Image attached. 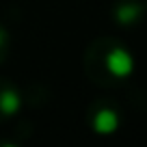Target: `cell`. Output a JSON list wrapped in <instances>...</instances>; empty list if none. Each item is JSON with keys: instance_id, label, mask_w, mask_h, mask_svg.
<instances>
[{"instance_id": "cell-1", "label": "cell", "mask_w": 147, "mask_h": 147, "mask_svg": "<svg viewBox=\"0 0 147 147\" xmlns=\"http://www.w3.org/2000/svg\"><path fill=\"white\" fill-rule=\"evenodd\" d=\"M82 71L91 84L113 89L134 74V56L115 37H97L84 48Z\"/></svg>"}, {"instance_id": "cell-2", "label": "cell", "mask_w": 147, "mask_h": 147, "mask_svg": "<svg viewBox=\"0 0 147 147\" xmlns=\"http://www.w3.org/2000/svg\"><path fill=\"white\" fill-rule=\"evenodd\" d=\"M87 123L95 134H115L121 125V110L110 100H95L87 110Z\"/></svg>"}, {"instance_id": "cell-3", "label": "cell", "mask_w": 147, "mask_h": 147, "mask_svg": "<svg viewBox=\"0 0 147 147\" xmlns=\"http://www.w3.org/2000/svg\"><path fill=\"white\" fill-rule=\"evenodd\" d=\"M24 108L22 89L11 78H0V123L9 121Z\"/></svg>"}, {"instance_id": "cell-4", "label": "cell", "mask_w": 147, "mask_h": 147, "mask_svg": "<svg viewBox=\"0 0 147 147\" xmlns=\"http://www.w3.org/2000/svg\"><path fill=\"white\" fill-rule=\"evenodd\" d=\"M110 18L121 28H134L145 18V5L141 0H117L110 9Z\"/></svg>"}, {"instance_id": "cell-5", "label": "cell", "mask_w": 147, "mask_h": 147, "mask_svg": "<svg viewBox=\"0 0 147 147\" xmlns=\"http://www.w3.org/2000/svg\"><path fill=\"white\" fill-rule=\"evenodd\" d=\"M11 46H13V37H11V30L0 24V65H5L7 59L11 54Z\"/></svg>"}]
</instances>
